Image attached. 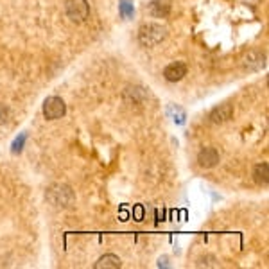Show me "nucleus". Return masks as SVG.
<instances>
[{
	"mask_svg": "<svg viewBox=\"0 0 269 269\" xmlns=\"http://www.w3.org/2000/svg\"><path fill=\"white\" fill-rule=\"evenodd\" d=\"M219 162H221V156L216 147H205V149L199 151V155H197V163H199L203 169L216 167Z\"/></svg>",
	"mask_w": 269,
	"mask_h": 269,
	"instance_id": "6",
	"label": "nucleus"
},
{
	"mask_svg": "<svg viewBox=\"0 0 269 269\" xmlns=\"http://www.w3.org/2000/svg\"><path fill=\"white\" fill-rule=\"evenodd\" d=\"M147 13L155 18H165L171 13V2L169 0H153L151 4L147 6Z\"/></svg>",
	"mask_w": 269,
	"mask_h": 269,
	"instance_id": "9",
	"label": "nucleus"
},
{
	"mask_svg": "<svg viewBox=\"0 0 269 269\" xmlns=\"http://www.w3.org/2000/svg\"><path fill=\"white\" fill-rule=\"evenodd\" d=\"M253 179H255V183L260 185V187H267L269 185V163L267 162H262L255 165V169H253Z\"/></svg>",
	"mask_w": 269,
	"mask_h": 269,
	"instance_id": "11",
	"label": "nucleus"
},
{
	"mask_svg": "<svg viewBox=\"0 0 269 269\" xmlns=\"http://www.w3.org/2000/svg\"><path fill=\"white\" fill-rule=\"evenodd\" d=\"M185 76H187V65L181 63V61L171 63V65L165 66V70H163V78L167 79V81H171V83L181 81Z\"/></svg>",
	"mask_w": 269,
	"mask_h": 269,
	"instance_id": "8",
	"label": "nucleus"
},
{
	"mask_svg": "<svg viewBox=\"0 0 269 269\" xmlns=\"http://www.w3.org/2000/svg\"><path fill=\"white\" fill-rule=\"evenodd\" d=\"M232 117H233V106L228 104V102H224V104H219V106L212 110V113H210V122L224 124V122H228Z\"/></svg>",
	"mask_w": 269,
	"mask_h": 269,
	"instance_id": "7",
	"label": "nucleus"
},
{
	"mask_svg": "<svg viewBox=\"0 0 269 269\" xmlns=\"http://www.w3.org/2000/svg\"><path fill=\"white\" fill-rule=\"evenodd\" d=\"M197 267H217V258L216 257H212V255H208V257H203V258H199L197 260Z\"/></svg>",
	"mask_w": 269,
	"mask_h": 269,
	"instance_id": "14",
	"label": "nucleus"
},
{
	"mask_svg": "<svg viewBox=\"0 0 269 269\" xmlns=\"http://www.w3.org/2000/svg\"><path fill=\"white\" fill-rule=\"evenodd\" d=\"M45 197L52 207L56 208H70L76 203V194L74 190L65 183H54L47 188L45 192Z\"/></svg>",
	"mask_w": 269,
	"mask_h": 269,
	"instance_id": "1",
	"label": "nucleus"
},
{
	"mask_svg": "<svg viewBox=\"0 0 269 269\" xmlns=\"http://www.w3.org/2000/svg\"><path fill=\"white\" fill-rule=\"evenodd\" d=\"M9 118H11V111L6 104H0V126H4L8 122Z\"/></svg>",
	"mask_w": 269,
	"mask_h": 269,
	"instance_id": "15",
	"label": "nucleus"
},
{
	"mask_svg": "<svg viewBox=\"0 0 269 269\" xmlns=\"http://www.w3.org/2000/svg\"><path fill=\"white\" fill-rule=\"evenodd\" d=\"M120 15L124 18H131L133 17V4H131V0H120Z\"/></svg>",
	"mask_w": 269,
	"mask_h": 269,
	"instance_id": "13",
	"label": "nucleus"
},
{
	"mask_svg": "<svg viewBox=\"0 0 269 269\" xmlns=\"http://www.w3.org/2000/svg\"><path fill=\"white\" fill-rule=\"evenodd\" d=\"M127 104H144L147 101V94L142 86H133V88H127L126 94H124Z\"/></svg>",
	"mask_w": 269,
	"mask_h": 269,
	"instance_id": "10",
	"label": "nucleus"
},
{
	"mask_svg": "<svg viewBox=\"0 0 269 269\" xmlns=\"http://www.w3.org/2000/svg\"><path fill=\"white\" fill-rule=\"evenodd\" d=\"M25 139H27V134H22V137H20V139H18L17 140V142H15V144H13V151H15V153H20L22 151V146H24V142H25Z\"/></svg>",
	"mask_w": 269,
	"mask_h": 269,
	"instance_id": "16",
	"label": "nucleus"
},
{
	"mask_svg": "<svg viewBox=\"0 0 269 269\" xmlns=\"http://www.w3.org/2000/svg\"><path fill=\"white\" fill-rule=\"evenodd\" d=\"M242 66L249 72H258L265 66V54H262L260 50H249L242 57Z\"/></svg>",
	"mask_w": 269,
	"mask_h": 269,
	"instance_id": "5",
	"label": "nucleus"
},
{
	"mask_svg": "<svg viewBox=\"0 0 269 269\" xmlns=\"http://www.w3.org/2000/svg\"><path fill=\"white\" fill-rule=\"evenodd\" d=\"M66 17L76 24H83L90 17V4L86 0H66L65 2Z\"/></svg>",
	"mask_w": 269,
	"mask_h": 269,
	"instance_id": "3",
	"label": "nucleus"
},
{
	"mask_svg": "<svg viewBox=\"0 0 269 269\" xmlns=\"http://www.w3.org/2000/svg\"><path fill=\"white\" fill-rule=\"evenodd\" d=\"M65 113H66V104L61 97L52 95V97L45 99V102H43L45 118H49V120H57V118H61Z\"/></svg>",
	"mask_w": 269,
	"mask_h": 269,
	"instance_id": "4",
	"label": "nucleus"
},
{
	"mask_svg": "<svg viewBox=\"0 0 269 269\" xmlns=\"http://www.w3.org/2000/svg\"><path fill=\"white\" fill-rule=\"evenodd\" d=\"M167 38V29L162 24H144L139 29V41L144 47H156Z\"/></svg>",
	"mask_w": 269,
	"mask_h": 269,
	"instance_id": "2",
	"label": "nucleus"
},
{
	"mask_svg": "<svg viewBox=\"0 0 269 269\" xmlns=\"http://www.w3.org/2000/svg\"><path fill=\"white\" fill-rule=\"evenodd\" d=\"M122 265V262H120V258L117 257V255H104V257H101L97 262H95L94 267L95 269H118Z\"/></svg>",
	"mask_w": 269,
	"mask_h": 269,
	"instance_id": "12",
	"label": "nucleus"
}]
</instances>
